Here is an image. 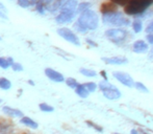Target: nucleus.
Masks as SVG:
<instances>
[{"label":"nucleus","mask_w":153,"mask_h":134,"mask_svg":"<svg viewBox=\"0 0 153 134\" xmlns=\"http://www.w3.org/2000/svg\"><path fill=\"white\" fill-rule=\"evenodd\" d=\"M99 25V18L96 12L92 10H87L80 13L77 21L74 24V29L78 33H87L88 31H94Z\"/></svg>","instance_id":"f257e3e1"},{"label":"nucleus","mask_w":153,"mask_h":134,"mask_svg":"<svg viewBox=\"0 0 153 134\" xmlns=\"http://www.w3.org/2000/svg\"><path fill=\"white\" fill-rule=\"evenodd\" d=\"M153 4V0H129L124 5V13L128 16L143 15Z\"/></svg>","instance_id":"f03ea898"},{"label":"nucleus","mask_w":153,"mask_h":134,"mask_svg":"<svg viewBox=\"0 0 153 134\" xmlns=\"http://www.w3.org/2000/svg\"><path fill=\"white\" fill-rule=\"evenodd\" d=\"M102 22L105 25H108V26L117 27H123L130 25V20L127 17H125L122 13L118 12V11L113 13H108V14H103Z\"/></svg>","instance_id":"7ed1b4c3"},{"label":"nucleus","mask_w":153,"mask_h":134,"mask_svg":"<svg viewBox=\"0 0 153 134\" xmlns=\"http://www.w3.org/2000/svg\"><path fill=\"white\" fill-rule=\"evenodd\" d=\"M104 34L105 37L115 44H123L129 38V33L123 29H109Z\"/></svg>","instance_id":"20e7f679"},{"label":"nucleus","mask_w":153,"mask_h":134,"mask_svg":"<svg viewBox=\"0 0 153 134\" xmlns=\"http://www.w3.org/2000/svg\"><path fill=\"white\" fill-rule=\"evenodd\" d=\"M99 88L102 91L103 96L106 99L111 101L118 100L121 98V91L118 89L116 86H114L113 84H111L108 81H102L99 83Z\"/></svg>","instance_id":"39448f33"},{"label":"nucleus","mask_w":153,"mask_h":134,"mask_svg":"<svg viewBox=\"0 0 153 134\" xmlns=\"http://www.w3.org/2000/svg\"><path fill=\"white\" fill-rule=\"evenodd\" d=\"M57 34L64 38L66 41L72 43L73 45H76V46H80V41L79 38L76 36V34H74L70 29H67V27H61V29H57Z\"/></svg>","instance_id":"423d86ee"},{"label":"nucleus","mask_w":153,"mask_h":134,"mask_svg":"<svg viewBox=\"0 0 153 134\" xmlns=\"http://www.w3.org/2000/svg\"><path fill=\"white\" fill-rule=\"evenodd\" d=\"M113 75L116 80H118L120 83L126 86V87H134V81H133L132 77L128 73L123 72V71H114Z\"/></svg>","instance_id":"0eeeda50"},{"label":"nucleus","mask_w":153,"mask_h":134,"mask_svg":"<svg viewBox=\"0 0 153 134\" xmlns=\"http://www.w3.org/2000/svg\"><path fill=\"white\" fill-rule=\"evenodd\" d=\"M77 0H66L61 6V12L70 13V14H77Z\"/></svg>","instance_id":"6e6552de"},{"label":"nucleus","mask_w":153,"mask_h":134,"mask_svg":"<svg viewBox=\"0 0 153 134\" xmlns=\"http://www.w3.org/2000/svg\"><path fill=\"white\" fill-rule=\"evenodd\" d=\"M45 75H47V78H48L49 80H51V81H53V82H56V83H62V82L65 81L64 75H62L61 72H59V71L54 70V69H52V68L45 69Z\"/></svg>","instance_id":"1a4fd4ad"},{"label":"nucleus","mask_w":153,"mask_h":134,"mask_svg":"<svg viewBox=\"0 0 153 134\" xmlns=\"http://www.w3.org/2000/svg\"><path fill=\"white\" fill-rule=\"evenodd\" d=\"M132 49L135 53H146L149 50V46L148 44L143 40H137L133 43Z\"/></svg>","instance_id":"9d476101"},{"label":"nucleus","mask_w":153,"mask_h":134,"mask_svg":"<svg viewBox=\"0 0 153 134\" xmlns=\"http://www.w3.org/2000/svg\"><path fill=\"white\" fill-rule=\"evenodd\" d=\"M76 14H70V13H64L61 12L56 17H55V21L59 24H65V23H69L74 19Z\"/></svg>","instance_id":"9b49d317"},{"label":"nucleus","mask_w":153,"mask_h":134,"mask_svg":"<svg viewBox=\"0 0 153 134\" xmlns=\"http://www.w3.org/2000/svg\"><path fill=\"white\" fill-rule=\"evenodd\" d=\"M102 61L109 65H123L128 63V60L125 57H111V58H102Z\"/></svg>","instance_id":"f8f14e48"},{"label":"nucleus","mask_w":153,"mask_h":134,"mask_svg":"<svg viewBox=\"0 0 153 134\" xmlns=\"http://www.w3.org/2000/svg\"><path fill=\"white\" fill-rule=\"evenodd\" d=\"M2 111L7 116H10V117H22V116H24V114H23V112L21 110L16 109V108H12L10 106H4L2 108Z\"/></svg>","instance_id":"ddd939ff"},{"label":"nucleus","mask_w":153,"mask_h":134,"mask_svg":"<svg viewBox=\"0 0 153 134\" xmlns=\"http://www.w3.org/2000/svg\"><path fill=\"white\" fill-rule=\"evenodd\" d=\"M52 2L53 0H38V2L36 3V10L40 14H45V10L48 8Z\"/></svg>","instance_id":"4468645a"},{"label":"nucleus","mask_w":153,"mask_h":134,"mask_svg":"<svg viewBox=\"0 0 153 134\" xmlns=\"http://www.w3.org/2000/svg\"><path fill=\"white\" fill-rule=\"evenodd\" d=\"M100 11L102 14H108V13L116 12V11H117V4H115L111 1L104 2V3L101 4Z\"/></svg>","instance_id":"2eb2a0df"},{"label":"nucleus","mask_w":153,"mask_h":134,"mask_svg":"<svg viewBox=\"0 0 153 134\" xmlns=\"http://www.w3.org/2000/svg\"><path fill=\"white\" fill-rule=\"evenodd\" d=\"M20 122L22 123L23 125H25V126L29 127V128H31V129H36L39 127L38 123L34 122L33 120H31V118L28 117V116H22Z\"/></svg>","instance_id":"dca6fc26"},{"label":"nucleus","mask_w":153,"mask_h":134,"mask_svg":"<svg viewBox=\"0 0 153 134\" xmlns=\"http://www.w3.org/2000/svg\"><path fill=\"white\" fill-rule=\"evenodd\" d=\"M75 92H76L77 96H80V98H82V99L88 98V96H89V93H90V92L85 89V87L83 86V84H79V85L75 88Z\"/></svg>","instance_id":"f3484780"},{"label":"nucleus","mask_w":153,"mask_h":134,"mask_svg":"<svg viewBox=\"0 0 153 134\" xmlns=\"http://www.w3.org/2000/svg\"><path fill=\"white\" fill-rule=\"evenodd\" d=\"M79 72L81 73L82 75L88 78H95L97 75V72L93 69H89V68H80Z\"/></svg>","instance_id":"a211bd4d"},{"label":"nucleus","mask_w":153,"mask_h":134,"mask_svg":"<svg viewBox=\"0 0 153 134\" xmlns=\"http://www.w3.org/2000/svg\"><path fill=\"white\" fill-rule=\"evenodd\" d=\"M12 87V83L10 80L5 79V78H0V89L8 90Z\"/></svg>","instance_id":"6ab92c4d"},{"label":"nucleus","mask_w":153,"mask_h":134,"mask_svg":"<svg viewBox=\"0 0 153 134\" xmlns=\"http://www.w3.org/2000/svg\"><path fill=\"white\" fill-rule=\"evenodd\" d=\"M132 29H133V31H134V33H137V34L141 33L142 29H143V23H142V21L139 20V19H135V20H133Z\"/></svg>","instance_id":"aec40b11"},{"label":"nucleus","mask_w":153,"mask_h":134,"mask_svg":"<svg viewBox=\"0 0 153 134\" xmlns=\"http://www.w3.org/2000/svg\"><path fill=\"white\" fill-rule=\"evenodd\" d=\"M134 87L137 88L139 91L144 92V93H147V92H149V89H148V88L146 87L143 83H141V82H134Z\"/></svg>","instance_id":"412c9836"},{"label":"nucleus","mask_w":153,"mask_h":134,"mask_svg":"<svg viewBox=\"0 0 153 134\" xmlns=\"http://www.w3.org/2000/svg\"><path fill=\"white\" fill-rule=\"evenodd\" d=\"M90 8H91V3H89V2H82L79 5H77V13H82L85 11L89 10Z\"/></svg>","instance_id":"4be33fe9"},{"label":"nucleus","mask_w":153,"mask_h":134,"mask_svg":"<svg viewBox=\"0 0 153 134\" xmlns=\"http://www.w3.org/2000/svg\"><path fill=\"white\" fill-rule=\"evenodd\" d=\"M39 107H40V109L42 110L43 112H53L54 111V108H53L52 106H49L48 104H46V103H41L40 105H39Z\"/></svg>","instance_id":"5701e85b"},{"label":"nucleus","mask_w":153,"mask_h":134,"mask_svg":"<svg viewBox=\"0 0 153 134\" xmlns=\"http://www.w3.org/2000/svg\"><path fill=\"white\" fill-rule=\"evenodd\" d=\"M66 84L70 88H73V89H75V88H76L77 86L79 85L78 82H77L75 79H73V78H68V79L66 80Z\"/></svg>","instance_id":"b1692460"},{"label":"nucleus","mask_w":153,"mask_h":134,"mask_svg":"<svg viewBox=\"0 0 153 134\" xmlns=\"http://www.w3.org/2000/svg\"><path fill=\"white\" fill-rule=\"evenodd\" d=\"M83 86H85V89L89 92H94L97 89V84L94 83V82H88V83L83 84Z\"/></svg>","instance_id":"393cba45"},{"label":"nucleus","mask_w":153,"mask_h":134,"mask_svg":"<svg viewBox=\"0 0 153 134\" xmlns=\"http://www.w3.org/2000/svg\"><path fill=\"white\" fill-rule=\"evenodd\" d=\"M0 67L2 69H7L8 67H10L7 60H6V58H0Z\"/></svg>","instance_id":"a878e982"},{"label":"nucleus","mask_w":153,"mask_h":134,"mask_svg":"<svg viewBox=\"0 0 153 134\" xmlns=\"http://www.w3.org/2000/svg\"><path fill=\"white\" fill-rule=\"evenodd\" d=\"M10 67H12V69L14 71H23V69H24V68H23V66L21 65L20 63H15V62L12 64V66H10Z\"/></svg>","instance_id":"bb28decb"},{"label":"nucleus","mask_w":153,"mask_h":134,"mask_svg":"<svg viewBox=\"0 0 153 134\" xmlns=\"http://www.w3.org/2000/svg\"><path fill=\"white\" fill-rule=\"evenodd\" d=\"M18 4L22 8H28L30 5V0H18Z\"/></svg>","instance_id":"cd10ccee"},{"label":"nucleus","mask_w":153,"mask_h":134,"mask_svg":"<svg viewBox=\"0 0 153 134\" xmlns=\"http://www.w3.org/2000/svg\"><path fill=\"white\" fill-rule=\"evenodd\" d=\"M87 124H88V125H90V127H93V128H94L95 130L99 131V132H102V131H103V129L101 128V127H99L98 125L94 124V123H92V122H87Z\"/></svg>","instance_id":"c85d7f7f"},{"label":"nucleus","mask_w":153,"mask_h":134,"mask_svg":"<svg viewBox=\"0 0 153 134\" xmlns=\"http://www.w3.org/2000/svg\"><path fill=\"white\" fill-rule=\"evenodd\" d=\"M111 1L114 2L115 4H117V5H125L129 0H111Z\"/></svg>","instance_id":"c756f323"},{"label":"nucleus","mask_w":153,"mask_h":134,"mask_svg":"<svg viewBox=\"0 0 153 134\" xmlns=\"http://www.w3.org/2000/svg\"><path fill=\"white\" fill-rule=\"evenodd\" d=\"M146 33L153 34V20L149 23V24L147 25V27H146Z\"/></svg>","instance_id":"7c9ffc66"},{"label":"nucleus","mask_w":153,"mask_h":134,"mask_svg":"<svg viewBox=\"0 0 153 134\" xmlns=\"http://www.w3.org/2000/svg\"><path fill=\"white\" fill-rule=\"evenodd\" d=\"M146 39H147V41L150 44L153 45V34H148L147 36H146Z\"/></svg>","instance_id":"2f4dec72"},{"label":"nucleus","mask_w":153,"mask_h":134,"mask_svg":"<svg viewBox=\"0 0 153 134\" xmlns=\"http://www.w3.org/2000/svg\"><path fill=\"white\" fill-rule=\"evenodd\" d=\"M8 128V126H4V125L0 124V134H2L3 132H5L6 129Z\"/></svg>","instance_id":"473e14b6"},{"label":"nucleus","mask_w":153,"mask_h":134,"mask_svg":"<svg viewBox=\"0 0 153 134\" xmlns=\"http://www.w3.org/2000/svg\"><path fill=\"white\" fill-rule=\"evenodd\" d=\"M0 11H1V12H3L4 14H5V13H7V10H6L5 5H4V4H2L1 2H0Z\"/></svg>","instance_id":"72a5a7b5"},{"label":"nucleus","mask_w":153,"mask_h":134,"mask_svg":"<svg viewBox=\"0 0 153 134\" xmlns=\"http://www.w3.org/2000/svg\"><path fill=\"white\" fill-rule=\"evenodd\" d=\"M87 42H88V44L92 45V46H94V47H96V46H97V43H94V41L90 40V39H88V40H87Z\"/></svg>","instance_id":"f704fd0d"},{"label":"nucleus","mask_w":153,"mask_h":134,"mask_svg":"<svg viewBox=\"0 0 153 134\" xmlns=\"http://www.w3.org/2000/svg\"><path fill=\"white\" fill-rule=\"evenodd\" d=\"M0 18L4 19V20H7V17H6V15L4 14L3 12H1V11H0Z\"/></svg>","instance_id":"c9c22d12"},{"label":"nucleus","mask_w":153,"mask_h":134,"mask_svg":"<svg viewBox=\"0 0 153 134\" xmlns=\"http://www.w3.org/2000/svg\"><path fill=\"white\" fill-rule=\"evenodd\" d=\"M6 60H7V62H8V64H10V66H12V64L14 63V59H13L12 57H8V58H6Z\"/></svg>","instance_id":"e433bc0d"},{"label":"nucleus","mask_w":153,"mask_h":134,"mask_svg":"<svg viewBox=\"0 0 153 134\" xmlns=\"http://www.w3.org/2000/svg\"><path fill=\"white\" fill-rule=\"evenodd\" d=\"M131 134H139V131L137 130H135V129H132V130H131V132H130Z\"/></svg>","instance_id":"4c0bfd02"},{"label":"nucleus","mask_w":153,"mask_h":134,"mask_svg":"<svg viewBox=\"0 0 153 134\" xmlns=\"http://www.w3.org/2000/svg\"><path fill=\"white\" fill-rule=\"evenodd\" d=\"M28 83L30 84L31 86H33V85H34V82H33V81H31V80H28Z\"/></svg>","instance_id":"58836bf2"},{"label":"nucleus","mask_w":153,"mask_h":134,"mask_svg":"<svg viewBox=\"0 0 153 134\" xmlns=\"http://www.w3.org/2000/svg\"><path fill=\"white\" fill-rule=\"evenodd\" d=\"M2 102H3V101H2V100H1V99H0V104H1V103H2Z\"/></svg>","instance_id":"ea45409f"},{"label":"nucleus","mask_w":153,"mask_h":134,"mask_svg":"<svg viewBox=\"0 0 153 134\" xmlns=\"http://www.w3.org/2000/svg\"><path fill=\"white\" fill-rule=\"evenodd\" d=\"M115 134H120V133H115Z\"/></svg>","instance_id":"a19ab883"},{"label":"nucleus","mask_w":153,"mask_h":134,"mask_svg":"<svg viewBox=\"0 0 153 134\" xmlns=\"http://www.w3.org/2000/svg\"><path fill=\"white\" fill-rule=\"evenodd\" d=\"M0 40H1V37H0Z\"/></svg>","instance_id":"79ce46f5"},{"label":"nucleus","mask_w":153,"mask_h":134,"mask_svg":"<svg viewBox=\"0 0 153 134\" xmlns=\"http://www.w3.org/2000/svg\"><path fill=\"white\" fill-rule=\"evenodd\" d=\"M152 53H153V48H152Z\"/></svg>","instance_id":"37998d69"}]
</instances>
